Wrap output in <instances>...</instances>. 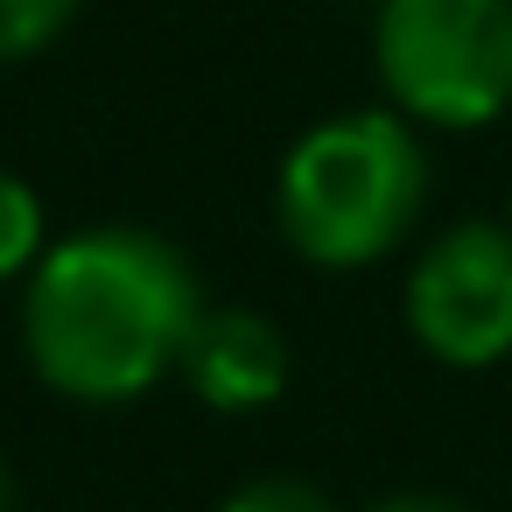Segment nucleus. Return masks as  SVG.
<instances>
[{
	"label": "nucleus",
	"instance_id": "nucleus-1",
	"mask_svg": "<svg viewBox=\"0 0 512 512\" xmlns=\"http://www.w3.org/2000/svg\"><path fill=\"white\" fill-rule=\"evenodd\" d=\"M197 316V274L169 239L141 225H99L71 232L36 260L22 337L57 393L113 407L148 393L169 365H183Z\"/></svg>",
	"mask_w": 512,
	"mask_h": 512
},
{
	"label": "nucleus",
	"instance_id": "nucleus-2",
	"mask_svg": "<svg viewBox=\"0 0 512 512\" xmlns=\"http://www.w3.org/2000/svg\"><path fill=\"white\" fill-rule=\"evenodd\" d=\"M428 197V155L393 113H337L309 127L274 183L288 246L316 267H365L393 253Z\"/></svg>",
	"mask_w": 512,
	"mask_h": 512
},
{
	"label": "nucleus",
	"instance_id": "nucleus-3",
	"mask_svg": "<svg viewBox=\"0 0 512 512\" xmlns=\"http://www.w3.org/2000/svg\"><path fill=\"white\" fill-rule=\"evenodd\" d=\"M379 78L428 127L512 106V0H379Z\"/></svg>",
	"mask_w": 512,
	"mask_h": 512
},
{
	"label": "nucleus",
	"instance_id": "nucleus-4",
	"mask_svg": "<svg viewBox=\"0 0 512 512\" xmlns=\"http://www.w3.org/2000/svg\"><path fill=\"white\" fill-rule=\"evenodd\" d=\"M407 323L442 365L505 358L512 351V232L484 218L449 225L407 281Z\"/></svg>",
	"mask_w": 512,
	"mask_h": 512
},
{
	"label": "nucleus",
	"instance_id": "nucleus-5",
	"mask_svg": "<svg viewBox=\"0 0 512 512\" xmlns=\"http://www.w3.org/2000/svg\"><path fill=\"white\" fill-rule=\"evenodd\" d=\"M183 372L197 386V400L225 407V414H246V407H267L288 379V344L267 316L253 309H204L190 344H183Z\"/></svg>",
	"mask_w": 512,
	"mask_h": 512
},
{
	"label": "nucleus",
	"instance_id": "nucleus-6",
	"mask_svg": "<svg viewBox=\"0 0 512 512\" xmlns=\"http://www.w3.org/2000/svg\"><path fill=\"white\" fill-rule=\"evenodd\" d=\"M43 260V204L22 176L0 169V281Z\"/></svg>",
	"mask_w": 512,
	"mask_h": 512
},
{
	"label": "nucleus",
	"instance_id": "nucleus-7",
	"mask_svg": "<svg viewBox=\"0 0 512 512\" xmlns=\"http://www.w3.org/2000/svg\"><path fill=\"white\" fill-rule=\"evenodd\" d=\"M78 0H0V64H22L64 36Z\"/></svg>",
	"mask_w": 512,
	"mask_h": 512
},
{
	"label": "nucleus",
	"instance_id": "nucleus-8",
	"mask_svg": "<svg viewBox=\"0 0 512 512\" xmlns=\"http://www.w3.org/2000/svg\"><path fill=\"white\" fill-rule=\"evenodd\" d=\"M225 512H337L309 477H253L225 498Z\"/></svg>",
	"mask_w": 512,
	"mask_h": 512
},
{
	"label": "nucleus",
	"instance_id": "nucleus-9",
	"mask_svg": "<svg viewBox=\"0 0 512 512\" xmlns=\"http://www.w3.org/2000/svg\"><path fill=\"white\" fill-rule=\"evenodd\" d=\"M372 512H463L456 498H428V491H407V498H379Z\"/></svg>",
	"mask_w": 512,
	"mask_h": 512
},
{
	"label": "nucleus",
	"instance_id": "nucleus-10",
	"mask_svg": "<svg viewBox=\"0 0 512 512\" xmlns=\"http://www.w3.org/2000/svg\"><path fill=\"white\" fill-rule=\"evenodd\" d=\"M0 512H15V484H8V470H0Z\"/></svg>",
	"mask_w": 512,
	"mask_h": 512
}]
</instances>
